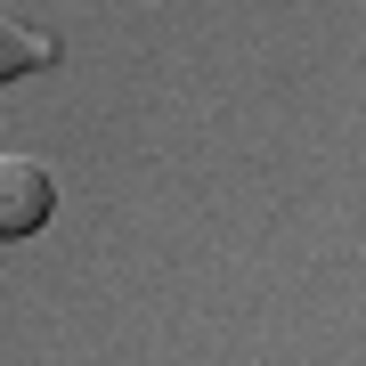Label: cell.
Listing matches in <instances>:
<instances>
[{"mask_svg": "<svg viewBox=\"0 0 366 366\" xmlns=\"http://www.w3.org/2000/svg\"><path fill=\"white\" fill-rule=\"evenodd\" d=\"M49 212H57V171L41 155H0V244L49 228Z\"/></svg>", "mask_w": 366, "mask_h": 366, "instance_id": "obj_1", "label": "cell"}, {"mask_svg": "<svg viewBox=\"0 0 366 366\" xmlns=\"http://www.w3.org/2000/svg\"><path fill=\"white\" fill-rule=\"evenodd\" d=\"M41 66H57V33H49V25H25V16L0 9V81L41 74Z\"/></svg>", "mask_w": 366, "mask_h": 366, "instance_id": "obj_2", "label": "cell"}]
</instances>
